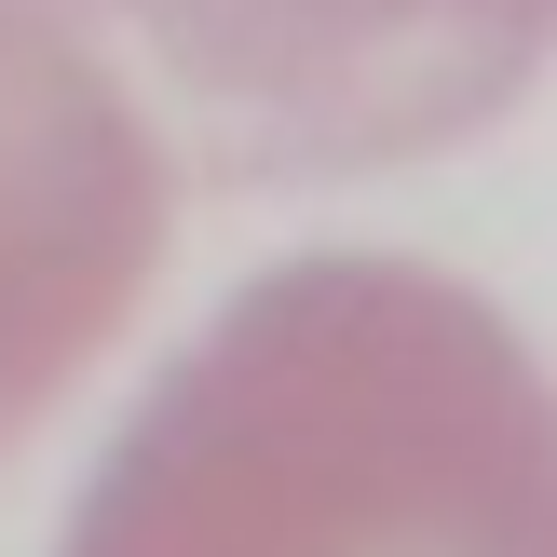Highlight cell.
I'll list each match as a JSON object with an SVG mask.
<instances>
[{"instance_id":"6da1fadb","label":"cell","mask_w":557,"mask_h":557,"mask_svg":"<svg viewBox=\"0 0 557 557\" xmlns=\"http://www.w3.org/2000/svg\"><path fill=\"white\" fill-rule=\"evenodd\" d=\"M54 557H557V381L435 259H272L123 408Z\"/></svg>"},{"instance_id":"7a4b0ae2","label":"cell","mask_w":557,"mask_h":557,"mask_svg":"<svg viewBox=\"0 0 557 557\" xmlns=\"http://www.w3.org/2000/svg\"><path fill=\"white\" fill-rule=\"evenodd\" d=\"M136 27L205 177H381L531 96L557 0H69Z\"/></svg>"},{"instance_id":"3957f363","label":"cell","mask_w":557,"mask_h":557,"mask_svg":"<svg viewBox=\"0 0 557 557\" xmlns=\"http://www.w3.org/2000/svg\"><path fill=\"white\" fill-rule=\"evenodd\" d=\"M177 232V136L69 0H0V449L123 341Z\"/></svg>"}]
</instances>
